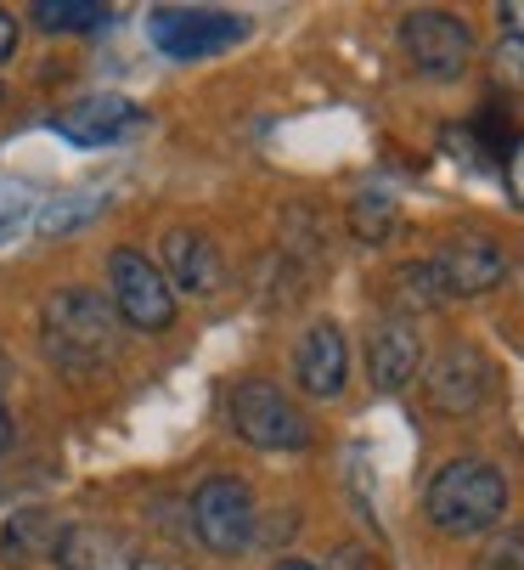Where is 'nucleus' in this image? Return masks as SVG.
<instances>
[{"mask_svg": "<svg viewBox=\"0 0 524 570\" xmlns=\"http://www.w3.org/2000/svg\"><path fill=\"white\" fill-rule=\"evenodd\" d=\"M164 283L175 288V294H198V299H209V294H220V283H226V261H220V249H215V237H204V232H192V226H169L164 232Z\"/></svg>", "mask_w": 524, "mask_h": 570, "instance_id": "nucleus-10", "label": "nucleus"}, {"mask_svg": "<svg viewBox=\"0 0 524 570\" xmlns=\"http://www.w3.org/2000/svg\"><path fill=\"white\" fill-rule=\"evenodd\" d=\"M294 373L305 384V395L316 401H333L344 390V373H349V345L338 334V322H310L299 351H294Z\"/></svg>", "mask_w": 524, "mask_h": 570, "instance_id": "nucleus-12", "label": "nucleus"}, {"mask_svg": "<svg viewBox=\"0 0 524 570\" xmlns=\"http://www.w3.org/2000/svg\"><path fill=\"white\" fill-rule=\"evenodd\" d=\"M62 531L68 525L51 509H23V514H12L7 525H0V559H7L12 570L18 564H34V559H57Z\"/></svg>", "mask_w": 524, "mask_h": 570, "instance_id": "nucleus-14", "label": "nucleus"}, {"mask_svg": "<svg viewBox=\"0 0 524 570\" xmlns=\"http://www.w3.org/2000/svg\"><path fill=\"white\" fill-rule=\"evenodd\" d=\"M423 362V340H417V322L412 316H384L373 322V340H367V373L384 395L406 390L412 373Z\"/></svg>", "mask_w": 524, "mask_h": 570, "instance_id": "nucleus-11", "label": "nucleus"}, {"mask_svg": "<svg viewBox=\"0 0 524 570\" xmlns=\"http://www.w3.org/2000/svg\"><path fill=\"white\" fill-rule=\"evenodd\" d=\"M0 232H7V220H0Z\"/></svg>", "mask_w": 524, "mask_h": 570, "instance_id": "nucleus-29", "label": "nucleus"}, {"mask_svg": "<svg viewBox=\"0 0 524 570\" xmlns=\"http://www.w3.org/2000/svg\"><path fill=\"white\" fill-rule=\"evenodd\" d=\"M108 283H113V311L141 334H164L175 322V288L141 249H113L108 255Z\"/></svg>", "mask_w": 524, "mask_h": 570, "instance_id": "nucleus-5", "label": "nucleus"}, {"mask_svg": "<svg viewBox=\"0 0 524 570\" xmlns=\"http://www.w3.org/2000/svg\"><path fill=\"white\" fill-rule=\"evenodd\" d=\"M485 570H524V537H513V542H496V548L485 553Z\"/></svg>", "mask_w": 524, "mask_h": 570, "instance_id": "nucleus-22", "label": "nucleus"}, {"mask_svg": "<svg viewBox=\"0 0 524 570\" xmlns=\"http://www.w3.org/2000/svg\"><path fill=\"white\" fill-rule=\"evenodd\" d=\"M136 570H187V564H175V559H141Z\"/></svg>", "mask_w": 524, "mask_h": 570, "instance_id": "nucleus-26", "label": "nucleus"}, {"mask_svg": "<svg viewBox=\"0 0 524 570\" xmlns=\"http://www.w3.org/2000/svg\"><path fill=\"white\" fill-rule=\"evenodd\" d=\"M277 570H327V564H310V559H283Z\"/></svg>", "mask_w": 524, "mask_h": 570, "instance_id": "nucleus-27", "label": "nucleus"}, {"mask_svg": "<svg viewBox=\"0 0 524 570\" xmlns=\"http://www.w3.org/2000/svg\"><path fill=\"white\" fill-rule=\"evenodd\" d=\"M452 294L441 283V272H434V261H417V266H401L395 272V305L401 311H441Z\"/></svg>", "mask_w": 524, "mask_h": 570, "instance_id": "nucleus-16", "label": "nucleus"}, {"mask_svg": "<svg viewBox=\"0 0 524 570\" xmlns=\"http://www.w3.org/2000/svg\"><path fill=\"white\" fill-rule=\"evenodd\" d=\"M231 430L259 452H305L310 446V419L271 379H243L231 390Z\"/></svg>", "mask_w": 524, "mask_h": 570, "instance_id": "nucleus-3", "label": "nucleus"}, {"mask_svg": "<svg viewBox=\"0 0 524 570\" xmlns=\"http://www.w3.org/2000/svg\"><path fill=\"white\" fill-rule=\"evenodd\" d=\"M401 51L412 57V68L423 79H457L468 68V57H474V35H468V23L457 12L423 7V12L401 18Z\"/></svg>", "mask_w": 524, "mask_h": 570, "instance_id": "nucleus-6", "label": "nucleus"}, {"mask_svg": "<svg viewBox=\"0 0 524 570\" xmlns=\"http://www.w3.org/2000/svg\"><path fill=\"white\" fill-rule=\"evenodd\" d=\"M491 62H496V79L502 86H513V91H524V40H502L496 51H491Z\"/></svg>", "mask_w": 524, "mask_h": 570, "instance_id": "nucleus-20", "label": "nucleus"}, {"mask_svg": "<svg viewBox=\"0 0 524 570\" xmlns=\"http://www.w3.org/2000/svg\"><path fill=\"white\" fill-rule=\"evenodd\" d=\"M46 35H73V29H102L108 7H91V0H34L29 12Z\"/></svg>", "mask_w": 524, "mask_h": 570, "instance_id": "nucleus-17", "label": "nucleus"}, {"mask_svg": "<svg viewBox=\"0 0 524 570\" xmlns=\"http://www.w3.org/2000/svg\"><path fill=\"white\" fill-rule=\"evenodd\" d=\"M423 395H428L434 413L463 419V413H474V406H485V395H491V362L474 345H452L441 362L428 367Z\"/></svg>", "mask_w": 524, "mask_h": 570, "instance_id": "nucleus-9", "label": "nucleus"}, {"mask_svg": "<svg viewBox=\"0 0 524 570\" xmlns=\"http://www.w3.org/2000/svg\"><path fill=\"white\" fill-rule=\"evenodd\" d=\"M423 514L446 537L496 531L502 514H507V474L485 458H452V463L434 469L428 492H423Z\"/></svg>", "mask_w": 524, "mask_h": 570, "instance_id": "nucleus-2", "label": "nucleus"}, {"mask_svg": "<svg viewBox=\"0 0 524 570\" xmlns=\"http://www.w3.org/2000/svg\"><path fill=\"white\" fill-rule=\"evenodd\" d=\"M192 531L209 553H243L254 537H259V509H254V492L237 480V474H209L198 492H192Z\"/></svg>", "mask_w": 524, "mask_h": 570, "instance_id": "nucleus-4", "label": "nucleus"}, {"mask_svg": "<svg viewBox=\"0 0 524 570\" xmlns=\"http://www.w3.org/2000/svg\"><path fill=\"white\" fill-rule=\"evenodd\" d=\"M18 51V18L7 12V7H0V62H7Z\"/></svg>", "mask_w": 524, "mask_h": 570, "instance_id": "nucleus-23", "label": "nucleus"}, {"mask_svg": "<svg viewBox=\"0 0 524 570\" xmlns=\"http://www.w3.org/2000/svg\"><path fill=\"white\" fill-rule=\"evenodd\" d=\"M518 277H524V261H518Z\"/></svg>", "mask_w": 524, "mask_h": 570, "instance_id": "nucleus-28", "label": "nucleus"}, {"mask_svg": "<svg viewBox=\"0 0 524 570\" xmlns=\"http://www.w3.org/2000/svg\"><path fill=\"white\" fill-rule=\"evenodd\" d=\"M130 125H136V102H125V97H85L62 114V130L73 141H113Z\"/></svg>", "mask_w": 524, "mask_h": 570, "instance_id": "nucleus-15", "label": "nucleus"}, {"mask_svg": "<svg viewBox=\"0 0 524 570\" xmlns=\"http://www.w3.org/2000/svg\"><path fill=\"white\" fill-rule=\"evenodd\" d=\"M434 272H441L452 299H474V294H491L507 277V249L485 232H457L434 249Z\"/></svg>", "mask_w": 524, "mask_h": 570, "instance_id": "nucleus-8", "label": "nucleus"}, {"mask_svg": "<svg viewBox=\"0 0 524 570\" xmlns=\"http://www.w3.org/2000/svg\"><path fill=\"white\" fill-rule=\"evenodd\" d=\"M141 553L113 525H68L57 542V570H136Z\"/></svg>", "mask_w": 524, "mask_h": 570, "instance_id": "nucleus-13", "label": "nucleus"}, {"mask_svg": "<svg viewBox=\"0 0 524 570\" xmlns=\"http://www.w3.org/2000/svg\"><path fill=\"white\" fill-rule=\"evenodd\" d=\"M12 446V413H7V401H0V452Z\"/></svg>", "mask_w": 524, "mask_h": 570, "instance_id": "nucleus-25", "label": "nucleus"}, {"mask_svg": "<svg viewBox=\"0 0 524 570\" xmlns=\"http://www.w3.org/2000/svg\"><path fill=\"white\" fill-rule=\"evenodd\" d=\"M502 23L513 29V40H524V0H502Z\"/></svg>", "mask_w": 524, "mask_h": 570, "instance_id": "nucleus-24", "label": "nucleus"}, {"mask_svg": "<svg viewBox=\"0 0 524 570\" xmlns=\"http://www.w3.org/2000/svg\"><path fill=\"white\" fill-rule=\"evenodd\" d=\"M502 176H507V198L524 209V136L507 147V165H502Z\"/></svg>", "mask_w": 524, "mask_h": 570, "instance_id": "nucleus-21", "label": "nucleus"}, {"mask_svg": "<svg viewBox=\"0 0 524 570\" xmlns=\"http://www.w3.org/2000/svg\"><path fill=\"white\" fill-rule=\"evenodd\" d=\"M147 29H152V46L164 57L192 62V57H215V51L237 46L248 23L237 12H209V7H158Z\"/></svg>", "mask_w": 524, "mask_h": 570, "instance_id": "nucleus-7", "label": "nucleus"}, {"mask_svg": "<svg viewBox=\"0 0 524 570\" xmlns=\"http://www.w3.org/2000/svg\"><path fill=\"white\" fill-rule=\"evenodd\" d=\"M91 215H97V204H91V198H62V204H51V209L40 215V232H46V237H62V232L85 226Z\"/></svg>", "mask_w": 524, "mask_h": 570, "instance_id": "nucleus-19", "label": "nucleus"}, {"mask_svg": "<svg viewBox=\"0 0 524 570\" xmlns=\"http://www.w3.org/2000/svg\"><path fill=\"white\" fill-rule=\"evenodd\" d=\"M349 226H356L362 243H384L389 226H395V198L389 193H362L356 204H349Z\"/></svg>", "mask_w": 524, "mask_h": 570, "instance_id": "nucleus-18", "label": "nucleus"}, {"mask_svg": "<svg viewBox=\"0 0 524 570\" xmlns=\"http://www.w3.org/2000/svg\"><path fill=\"white\" fill-rule=\"evenodd\" d=\"M40 334L62 373H97L119 356V311L91 288H57L40 311Z\"/></svg>", "mask_w": 524, "mask_h": 570, "instance_id": "nucleus-1", "label": "nucleus"}]
</instances>
